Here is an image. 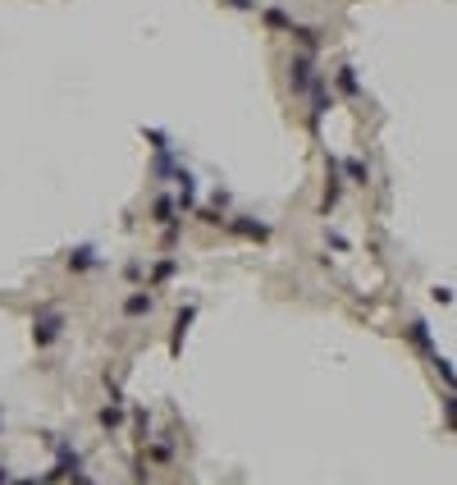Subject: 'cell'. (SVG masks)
I'll return each mask as SVG.
<instances>
[{
	"label": "cell",
	"mask_w": 457,
	"mask_h": 485,
	"mask_svg": "<svg viewBox=\"0 0 457 485\" xmlns=\"http://www.w3.org/2000/svg\"><path fill=\"white\" fill-rule=\"evenodd\" d=\"M60 325H64V321H60V312H46L42 321H37V329H32V334H37V344H51V339L60 334Z\"/></svg>",
	"instance_id": "1"
},
{
	"label": "cell",
	"mask_w": 457,
	"mask_h": 485,
	"mask_svg": "<svg viewBox=\"0 0 457 485\" xmlns=\"http://www.w3.org/2000/svg\"><path fill=\"white\" fill-rule=\"evenodd\" d=\"M69 266H78V270H87V266H96V252L92 247H78L73 257H69Z\"/></svg>",
	"instance_id": "2"
},
{
	"label": "cell",
	"mask_w": 457,
	"mask_h": 485,
	"mask_svg": "<svg viewBox=\"0 0 457 485\" xmlns=\"http://www.w3.org/2000/svg\"><path fill=\"white\" fill-rule=\"evenodd\" d=\"M307 83H311V64L297 60V64H293V87H307Z\"/></svg>",
	"instance_id": "3"
},
{
	"label": "cell",
	"mask_w": 457,
	"mask_h": 485,
	"mask_svg": "<svg viewBox=\"0 0 457 485\" xmlns=\"http://www.w3.org/2000/svg\"><path fill=\"white\" fill-rule=\"evenodd\" d=\"M142 312H151V298H129V316H142Z\"/></svg>",
	"instance_id": "4"
},
{
	"label": "cell",
	"mask_w": 457,
	"mask_h": 485,
	"mask_svg": "<svg viewBox=\"0 0 457 485\" xmlns=\"http://www.w3.org/2000/svg\"><path fill=\"white\" fill-rule=\"evenodd\" d=\"M266 23H275V28H293V23H288V14H284V9H270V14H266Z\"/></svg>",
	"instance_id": "5"
},
{
	"label": "cell",
	"mask_w": 457,
	"mask_h": 485,
	"mask_svg": "<svg viewBox=\"0 0 457 485\" xmlns=\"http://www.w3.org/2000/svg\"><path fill=\"white\" fill-rule=\"evenodd\" d=\"M101 421H105V426H119V421H124V412H119V407H105Z\"/></svg>",
	"instance_id": "6"
},
{
	"label": "cell",
	"mask_w": 457,
	"mask_h": 485,
	"mask_svg": "<svg viewBox=\"0 0 457 485\" xmlns=\"http://www.w3.org/2000/svg\"><path fill=\"white\" fill-rule=\"evenodd\" d=\"M348 174H352L357 183H366V165H362V160H352V165H348Z\"/></svg>",
	"instance_id": "7"
}]
</instances>
